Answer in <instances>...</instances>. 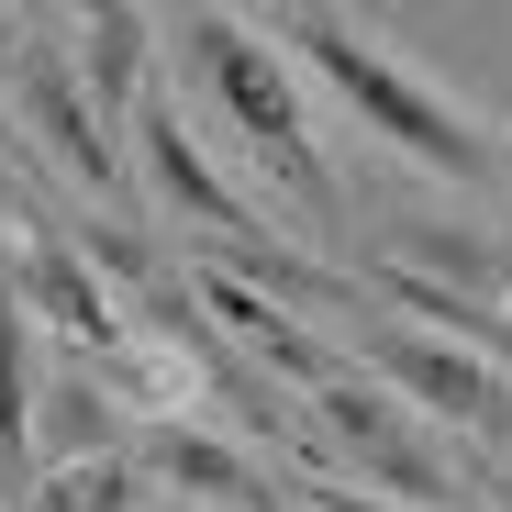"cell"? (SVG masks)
I'll list each match as a JSON object with an SVG mask.
<instances>
[{"label":"cell","mask_w":512,"mask_h":512,"mask_svg":"<svg viewBox=\"0 0 512 512\" xmlns=\"http://www.w3.org/2000/svg\"><path fill=\"white\" fill-rule=\"evenodd\" d=\"M134 468L167 479V501H190V512H301L290 479H256V457L223 446V435H201V423H145Z\"/></svg>","instance_id":"obj_9"},{"label":"cell","mask_w":512,"mask_h":512,"mask_svg":"<svg viewBox=\"0 0 512 512\" xmlns=\"http://www.w3.org/2000/svg\"><path fill=\"white\" fill-rule=\"evenodd\" d=\"M501 301H512V279H501ZM501 323H512V312H501Z\"/></svg>","instance_id":"obj_18"},{"label":"cell","mask_w":512,"mask_h":512,"mask_svg":"<svg viewBox=\"0 0 512 512\" xmlns=\"http://www.w3.org/2000/svg\"><path fill=\"white\" fill-rule=\"evenodd\" d=\"M312 446H323V457L346 446V468H368L390 501H457V490H468V479L435 457V435L401 412V390H379L368 368H346V379L312 390Z\"/></svg>","instance_id":"obj_3"},{"label":"cell","mask_w":512,"mask_h":512,"mask_svg":"<svg viewBox=\"0 0 512 512\" xmlns=\"http://www.w3.org/2000/svg\"><path fill=\"white\" fill-rule=\"evenodd\" d=\"M23 23H34V12H0V67H12V56H23Z\"/></svg>","instance_id":"obj_15"},{"label":"cell","mask_w":512,"mask_h":512,"mask_svg":"<svg viewBox=\"0 0 512 512\" xmlns=\"http://www.w3.org/2000/svg\"><path fill=\"white\" fill-rule=\"evenodd\" d=\"M67 56H78V90H90V123H101V134L134 123V101L156 90V78H145V67H156V23L134 12V0L78 12V45H67Z\"/></svg>","instance_id":"obj_11"},{"label":"cell","mask_w":512,"mask_h":512,"mask_svg":"<svg viewBox=\"0 0 512 512\" xmlns=\"http://www.w3.org/2000/svg\"><path fill=\"white\" fill-rule=\"evenodd\" d=\"M23 512H134V457H112V468H45V490Z\"/></svg>","instance_id":"obj_14"},{"label":"cell","mask_w":512,"mask_h":512,"mask_svg":"<svg viewBox=\"0 0 512 512\" xmlns=\"http://www.w3.org/2000/svg\"><path fill=\"white\" fill-rule=\"evenodd\" d=\"M390 268H412V279H435V290H457V301H490V290L512 279V256H501L490 234H457V223H412Z\"/></svg>","instance_id":"obj_13"},{"label":"cell","mask_w":512,"mask_h":512,"mask_svg":"<svg viewBox=\"0 0 512 512\" xmlns=\"http://www.w3.org/2000/svg\"><path fill=\"white\" fill-rule=\"evenodd\" d=\"M34 312L0 290V490L12 501H34L45 490V457H34Z\"/></svg>","instance_id":"obj_12"},{"label":"cell","mask_w":512,"mask_h":512,"mask_svg":"<svg viewBox=\"0 0 512 512\" xmlns=\"http://www.w3.org/2000/svg\"><path fill=\"white\" fill-rule=\"evenodd\" d=\"M179 45H190V67H201V90L234 112V134L279 167V190H290L301 212H346L334 167L312 156V123H301V90H290L279 45L256 34V23H234V12H190V23H179Z\"/></svg>","instance_id":"obj_2"},{"label":"cell","mask_w":512,"mask_h":512,"mask_svg":"<svg viewBox=\"0 0 512 512\" xmlns=\"http://www.w3.org/2000/svg\"><path fill=\"white\" fill-rule=\"evenodd\" d=\"M123 134H134V156H145V190L179 212V223H201V234H212V256L256 245V212H245V201L212 179V167H201V145H190V123H179V101H167V90H145Z\"/></svg>","instance_id":"obj_8"},{"label":"cell","mask_w":512,"mask_h":512,"mask_svg":"<svg viewBox=\"0 0 512 512\" xmlns=\"http://www.w3.org/2000/svg\"><path fill=\"white\" fill-rule=\"evenodd\" d=\"M123 446H134V412H123L112 368H101V357L78 368V346H67V368L34 390V457H56V468H112Z\"/></svg>","instance_id":"obj_10"},{"label":"cell","mask_w":512,"mask_h":512,"mask_svg":"<svg viewBox=\"0 0 512 512\" xmlns=\"http://www.w3.org/2000/svg\"><path fill=\"white\" fill-rule=\"evenodd\" d=\"M0 78H12V112L45 134V156L56 167H78V190H90L101 212H123L134 190H123V156H112V134L90 123V90H78V56L45 34V23H23V56L12 67H0Z\"/></svg>","instance_id":"obj_5"},{"label":"cell","mask_w":512,"mask_h":512,"mask_svg":"<svg viewBox=\"0 0 512 512\" xmlns=\"http://www.w3.org/2000/svg\"><path fill=\"white\" fill-rule=\"evenodd\" d=\"M0 167H12V112H0Z\"/></svg>","instance_id":"obj_17"},{"label":"cell","mask_w":512,"mask_h":512,"mask_svg":"<svg viewBox=\"0 0 512 512\" xmlns=\"http://www.w3.org/2000/svg\"><path fill=\"white\" fill-rule=\"evenodd\" d=\"M379 390H401L412 412H435V423H468V435H512V390H501V368L490 357H468V346H446V334H423V323H390V312H368L357 323V346H346Z\"/></svg>","instance_id":"obj_4"},{"label":"cell","mask_w":512,"mask_h":512,"mask_svg":"<svg viewBox=\"0 0 512 512\" xmlns=\"http://www.w3.org/2000/svg\"><path fill=\"white\" fill-rule=\"evenodd\" d=\"M490 501H501V512H512V468H501V479H490Z\"/></svg>","instance_id":"obj_16"},{"label":"cell","mask_w":512,"mask_h":512,"mask_svg":"<svg viewBox=\"0 0 512 512\" xmlns=\"http://www.w3.org/2000/svg\"><path fill=\"white\" fill-rule=\"evenodd\" d=\"M279 45L323 78V90L334 101H346L368 134H390L401 156H423V167H435V179H468V190H490V179H512V156L435 90V78H412V67H390L357 23H334V12H279Z\"/></svg>","instance_id":"obj_1"},{"label":"cell","mask_w":512,"mask_h":512,"mask_svg":"<svg viewBox=\"0 0 512 512\" xmlns=\"http://www.w3.org/2000/svg\"><path fill=\"white\" fill-rule=\"evenodd\" d=\"M12 212H23V245H12V301H23V312H45L78 357H123V301H112V279L67 245V223H56V212H34V201H12Z\"/></svg>","instance_id":"obj_6"},{"label":"cell","mask_w":512,"mask_h":512,"mask_svg":"<svg viewBox=\"0 0 512 512\" xmlns=\"http://www.w3.org/2000/svg\"><path fill=\"white\" fill-rule=\"evenodd\" d=\"M190 301L212 312V334H223L234 357H256V368H268L279 390H301V401H312L323 379H346V368H357L346 346H323V334H312L301 312H279L268 290H245L234 268H212V256H201V268H190Z\"/></svg>","instance_id":"obj_7"}]
</instances>
